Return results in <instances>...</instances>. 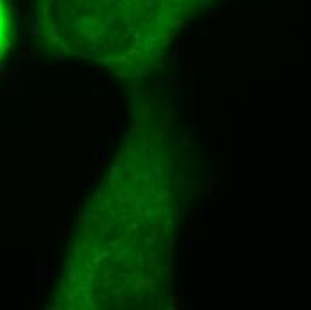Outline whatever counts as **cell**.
Wrapping results in <instances>:
<instances>
[{
    "label": "cell",
    "mask_w": 311,
    "mask_h": 310,
    "mask_svg": "<svg viewBox=\"0 0 311 310\" xmlns=\"http://www.w3.org/2000/svg\"><path fill=\"white\" fill-rule=\"evenodd\" d=\"M197 0H36V27L50 50L98 61H149Z\"/></svg>",
    "instance_id": "1"
},
{
    "label": "cell",
    "mask_w": 311,
    "mask_h": 310,
    "mask_svg": "<svg viewBox=\"0 0 311 310\" xmlns=\"http://www.w3.org/2000/svg\"><path fill=\"white\" fill-rule=\"evenodd\" d=\"M11 43V18L5 0H0V59L7 52Z\"/></svg>",
    "instance_id": "2"
}]
</instances>
